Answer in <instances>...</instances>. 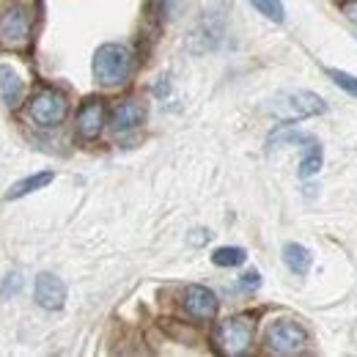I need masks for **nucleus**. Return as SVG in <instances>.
Returning a JSON list of instances; mask_svg holds the SVG:
<instances>
[{"label":"nucleus","instance_id":"1","mask_svg":"<svg viewBox=\"0 0 357 357\" xmlns=\"http://www.w3.org/2000/svg\"><path fill=\"white\" fill-rule=\"evenodd\" d=\"M33 0H6L0 6V50H28L33 36Z\"/></svg>","mask_w":357,"mask_h":357},{"label":"nucleus","instance_id":"2","mask_svg":"<svg viewBox=\"0 0 357 357\" xmlns=\"http://www.w3.org/2000/svg\"><path fill=\"white\" fill-rule=\"evenodd\" d=\"M91 69H93L96 83H102V86H124L135 69L132 50L124 45H116V42H107V45H102L93 52Z\"/></svg>","mask_w":357,"mask_h":357},{"label":"nucleus","instance_id":"3","mask_svg":"<svg viewBox=\"0 0 357 357\" xmlns=\"http://www.w3.org/2000/svg\"><path fill=\"white\" fill-rule=\"evenodd\" d=\"M327 105L319 93L313 91H280L278 96H272L267 105V113L280 119V121H303V119H311L324 113Z\"/></svg>","mask_w":357,"mask_h":357},{"label":"nucleus","instance_id":"4","mask_svg":"<svg viewBox=\"0 0 357 357\" xmlns=\"http://www.w3.org/2000/svg\"><path fill=\"white\" fill-rule=\"evenodd\" d=\"M212 344L225 357L245 355L253 344V319L250 316H231L225 321H218L212 330Z\"/></svg>","mask_w":357,"mask_h":357},{"label":"nucleus","instance_id":"5","mask_svg":"<svg viewBox=\"0 0 357 357\" xmlns=\"http://www.w3.org/2000/svg\"><path fill=\"white\" fill-rule=\"evenodd\" d=\"M66 113H69V102L55 89H39L28 102V119L39 127H47V130L63 124Z\"/></svg>","mask_w":357,"mask_h":357},{"label":"nucleus","instance_id":"6","mask_svg":"<svg viewBox=\"0 0 357 357\" xmlns=\"http://www.w3.org/2000/svg\"><path fill=\"white\" fill-rule=\"evenodd\" d=\"M264 344L272 355H297L308 344V333L291 319H278L267 327Z\"/></svg>","mask_w":357,"mask_h":357},{"label":"nucleus","instance_id":"7","mask_svg":"<svg viewBox=\"0 0 357 357\" xmlns=\"http://www.w3.org/2000/svg\"><path fill=\"white\" fill-rule=\"evenodd\" d=\"M181 308L195 321H209L218 313V297L206 286H190L184 291V297H181Z\"/></svg>","mask_w":357,"mask_h":357},{"label":"nucleus","instance_id":"8","mask_svg":"<svg viewBox=\"0 0 357 357\" xmlns=\"http://www.w3.org/2000/svg\"><path fill=\"white\" fill-rule=\"evenodd\" d=\"M33 300L45 308V311H61L66 303V283L50 272H42L33 283Z\"/></svg>","mask_w":357,"mask_h":357},{"label":"nucleus","instance_id":"9","mask_svg":"<svg viewBox=\"0 0 357 357\" xmlns=\"http://www.w3.org/2000/svg\"><path fill=\"white\" fill-rule=\"evenodd\" d=\"M105 127V105L102 99H89L77 110V135L83 140H96Z\"/></svg>","mask_w":357,"mask_h":357},{"label":"nucleus","instance_id":"10","mask_svg":"<svg viewBox=\"0 0 357 357\" xmlns=\"http://www.w3.org/2000/svg\"><path fill=\"white\" fill-rule=\"evenodd\" d=\"M146 121V107L137 102V99H124L113 107L110 113V127L116 132H130L135 127H140Z\"/></svg>","mask_w":357,"mask_h":357},{"label":"nucleus","instance_id":"11","mask_svg":"<svg viewBox=\"0 0 357 357\" xmlns=\"http://www.w3.org/2000/svg\"><path fill=\"white\" fill-rule=\"evenodd\" d=\"M0 93H3V102L8 107H17L20 105V96H22V80L17 77V72L11 66H0Z\"/></svg>","mask_w":357,"mask_h":357},{"label":"nucleus","instance_id":"12","mask_svg":"<svg viewBox=\"0 0 357 357\" xmlns=\"http://www.w3.org/2000/svg\"><path fill=\"white\" fill-rule=\"evenodd\" d=\"M283 261L294 275H305L311 269V253H308V248H303L297 242H289L283 248Z\"/></svg>","mask_w":357,"mask_h":357},{"label":"nucleus","instance_id":"13","mask_svg":"<svg viewBox=\"0 0 357 357\" xmlns=\"http://www.w3.org/2000/svg\"><path fill=\"white\" fill-rule=\"evenodd\" d=\"M55 178V174L52 171H42V174H33V176L22 178V181H17L11 190H8V201H17V198H22V195H28V192H36V190H42V187H47L50 181Z\"/></svg>","mask_w":357,"mask_h":357},{"label":"nucleus","instance_id":"14","mask_svg":"<svg viewBox=\"0 0 357 357\" xmlns=\"http://www.w3.org/2000/svg\"><path fill=\"white\" fill-rule=\"evenodd\" d=\"M321 171V146L316 143V137H311L305 143V157L300 162V178H311Z\"/></svg>","mask_w":357,"mask_h":357},{"label":"nucleus","instance_id":"15","mask_svg":"<svg viewBox=\"0 0 357 357\" xmlns=\"http://www.w3.org/2000/svg\"><path fill=\"white\" fill-rule=\"evenodd\" d=\"M245 259H248L245 248H234V245L218 248V250L212 253V261H215L218 267H239V264H245Z\"/></svg>","mask_w":357,"mask_h":357},{"label":"nucleus","instance_id":"16","mask_svg":"<svg viewBox=\"0 0 357 357\" xmlns=\"http://www.w3.org/2000/svg\"><path fill=\"white\" fill-rule=\"evenodd\" d=\"M250 3L256 6L259 14H264L272 22H283V20H286V8H283L280 0H250Z\"/></svg>","mask_w":357,"mask_h":357},{"label":"nucleus","instance_id":"17","mask_svg":"<svg viewBox=\"0 0 357 357\" xmlns=\"http://www.w3.org/2000/svg\"><path fill=\"white\" fill-rule=\"evenodd\" d=\"M327 77L338 86L341 91H347L349 96H357V77L355 75H349V72H344V69H327Z\"/></svg>","mask_w":357,"mask_h":357},{"label":"nucleus","instance_id":"18","mask_svg":"<svg viewBox=\"0 0 357 357\" xmlns=\"http://www.w3.org/2000/svg\"><path fill=\"white\" fill-rule=\"evenodd\" d=\"M20 286H22V275L20 272H11V275H6V280L0 286V294L3 297H14L20 291Z\"/></svg>","mask_w":357,"mask_h":357},{"label":"nucleus","instance_id":"19","mask_svg":"<svg viewBox=\"0 0 357 357\" xmlns=\"http://www.w3.org/2000/svg\"><path fill=\"white\" fill-rule=\"evenodd\" d=\"M239 286H242V289H248V291H253V289H259V286H261V275H259L256 269H250V272H245V275H242Z\"/></svg>","mask_w":357,"mask_h":357},{"label":"nucleus","instance_id":"20","mask_svg":"<svg viewBox=\"0 0 357 357\" xmlns=\"http://www.w3.org/2000/svg\"><path fill=\"white\" fill-rule=\"evenodd\" d=\"M344 14H347L352 22H357V0H347V3H344Z\"/></svg>","mask_w":357,"mask_h":357},{"label":"nucleus","instance_id":"21","mask_svg":"<svg viewBox=\"0 0 357 357\" xmlns=\"http://www.w3.org/2000/svg\"><path fill=\"white\" fill-rule=\"evenodd\" d=\"M341 3H347V0H341Z\"/></svg>","mask_w":357,"mask_h":357}]
</instances>
